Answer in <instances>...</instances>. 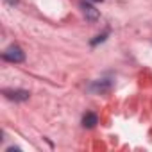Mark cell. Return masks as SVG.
Returning <instances> with one entry per match:
<instances>
[{
  "label": "cell",
  "instance_id": "5",
  "mask_svg": "<svg viewBox=\"0 0 152 152\" xmlns=\"http://www.w3.org/2000/svg\"><path fill=\"white\" fill-rule=\"evenodd\" d=\"M97 124H99V116H97L95 113H86V115L83 116V125H84V127L91 129V127H95Z\"/></svg>",
  "mask_w": 152,
  "mask_h": 152
},
{
  "label": "cell",
  "instance_id": "8",
  "mask_svg": "<svg viewBox=\"0 0 152 152\" xmlns=\"http://www.w3.org/2000/svg\"><path fill=\"white\" fill-rule=\"evenodd\" d=\"M93 2H102V0H93Z\"/></svg>",
  "mask_w": 152,
  "mask_h": 152
},
{
  "label": "cell",
  "instance_id": "4",
  "mask_svg": "<svg viewBox=\"0 0 152 152\" xmlns=\"http://www.w3.org/2000/svg\"><path fill=\"white\" fill-rule=\"evenodd\" d=\"M81 7H83V13H84L86 20H90V22H97V20L100 18L99 11H97V9L91 6V4H88V2H83V4H81Z\"/></svg>",
  "mask_w": 152,
  "mask_h": 152
},
{
  "label": "cell",
  "instance_id": "7",
  "mask_svg": "<svg viewBox=\"0 0 152 152\" xmlns=\"http://www.w3.org/2000/svg\"><path fill=\"white\" fill-rule=\"evenodd\" d=\"M18 2V0H6V4H9V6H15Z\"/></svg>",
  "mask_w": 152,
  "mask_h": 152
},
{
  "label": "cell",
  "instance_id": "3",
  "mask_svg": "<svg viewBox=\"0 0 152 152\" xmlns=\"http://www.w3.org/2000/svg\"><path fill=\"white\" fill-rule=\"evenodd\" d=\"M4 95L9 100H15V102H23L31 97V93L27 90H4Z\"/></svg>",
  "mask_w": 152,
  "mask_h": 152
},
{
  "label": "cell",
  "instance_id": "6",
  "mask_svg": "<svg viewBox=\"0 0 152 152\" xmlns=\"http://www.w3.org/2000/svg\"><path fill=\"white\" fill-rule=\"evenodd\" d=\"M107 34H109V32H104V34H100V36H97V38H95V39H91V45H93V47H95V45H97V43H100V41H104V39H106V38H107Z\"/></svg>",
  "mask_w": 152,
  "mask_h": 152
},
{
  "label": "cell",
  "instance_id": "1",
  "mask_svg": "<svg viewBox=\"0 0 152 152\" xmlns=\"http://www.w3.org/2000/svg\"><path fill=\"white\" fill-rule=\"evenodd\" d=\"M2 57H4L6 61H9V63H22V61L25 59V54H23V50H22L18 45H11V47H7V48L4 50Z\"/></svg>",
  "mask_w": 152,
  "mask_h": 152
},
{
  "label": "cell",
  "instance_id": "2",
  "mask_svg": "<svg viewBox=\"0 0 152 152\" xmlns=\"http://www.w3.org/2000/svg\"><path fill=\"white\" fill-rule=\"evenodd\" d=\"M111 88H113L111 79H99V81H93L90 86V90L95 93H107V91H111Z\"/></svg>",
  "mask_w": 152,
  "mask_h": 152
}]
</instances>
